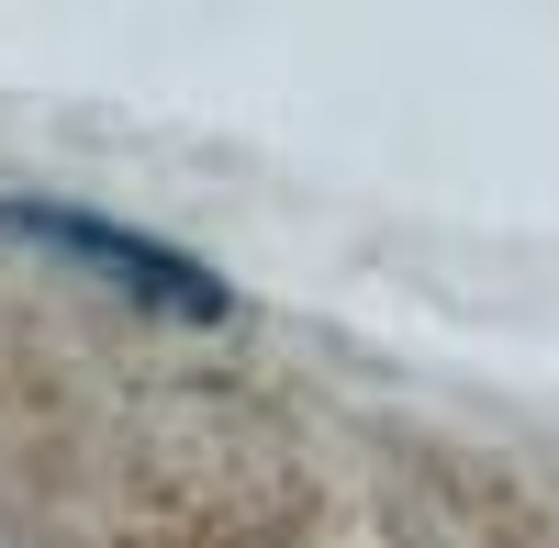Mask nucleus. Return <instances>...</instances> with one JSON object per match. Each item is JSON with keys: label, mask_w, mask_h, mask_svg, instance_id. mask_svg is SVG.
I'll list each match as a JSON object with an SVG mask.
<instances>
[{"label": "nucleus", "mask_w": 559, "mask_h": 548, "mask_svg": "<svg viewBox=\"0 0 559 548\" xmlns=\"http://www.w3.org/2000/svg\"><path fill=\"white\" fill-rule=\"evenodd\" d=\"M0 236H23V247H45V258L90 269V281H112L123 302H146V313H191V325H224V313H236L224 269H202L191 247H168V236H134V224H112V213H79V202H0Z\"/></svg>", "instance_id": "nucleus-1"}]
</instances>
